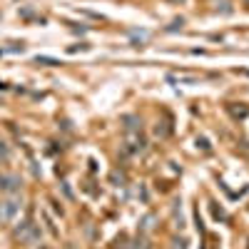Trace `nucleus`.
<instances>
[{
	"instance_id": "8",
	"label": "nucleus",
	"mask_w": 249,
	"mask_h": 249,
	"mask_svg": "<svg viewBox=\"0 0 249 249\" xmlns=\"http://www.w3.org/2000/svg\"><path fill=\"white\" fill-rule=\"evenodd\" d=\"M152 222H155V214H147V217H144V219H142V230H144V232H150V230H152V227H155Z\"/></svg>"
},
{
	"instance_id": "4",
	"label": "nucleus",
	"mask_w": 249,
	"mask_h": 249,
	"mask_svg": "<svg viewBox=\"0 0 249 249\" xmlns=\"http://www.w3.org/2000/svg\"><path fill=\"white\" fill-rule=\"evenodd\" d=\"M20 187H23V179H20L18 175H13V172L0 175V192H5V195H18Z\"/></svg>"
},
{
	"instance_id": "2",
	"label": "nucleus",
	"mask_w": 249,
	"mask_h": 249,
	"mask_svg": "<svg viewBox=\"0 0 249 249\" xmlns=\"http://www.w3.org/2000/svg\"><path fill=\"white\" fill-rule=\"evenodd\" d=\"M20 207H23V202H20L15 195H8V197L0 199V224H10L18 217Z\"/></svg>"
},
{
	"instance_id": "12",
	"label": "nucleus",
	"mask_w": 249,
	"mask_h": 249,
	"mask_svg": "<svg viewBox=\"0 0 249 249\" xmlns=\"http://www.w3.org/2000/svg\"><path fill=\"white\" fill-rule=\"evenodd\" d=\"M177 28H182V18H179V20H172V25H170L167 30H177Z\"/></svg>"
},
{
	"instance_id": "3",
	"label": "nucleus",
	"mask_w": 249,
	"mask_h": 249,
	"mask_svg": "<svg viewBox=\"0 0 249 249\" xmlns=\"http://www.w3.org/2000/svg\"><path fill=\"white\" fill-rule=\"evenodd\" d=\"M144 147H147V142H144L142 132H124V152L127 155H140L144 152Z\"/></svg>"
},
{
	"instance_id": "10",
	"label": "nucleus",
	"mask_w": 249,
	"mask_h": 249,
	"mask_svg": "<svg viewBox=\"0 0 249 249\" xmlns=\"http://www.w3.org/2000/svg\"><path fill=\"white\" fill-rule=\"evenodd\" d=\"M112 182H120V184H124V175L115 170V172H112Z\"/></svg>"
},
{
	"instance_id": "13",
	"label": "nucleus",
	"mask_w": 249,
	"mask_h": 249,
	"mask_svg": "<svg viewBox=\"0 0 249 249\" xmlns=\"http://www.w3.org/2000/svg\"><path fill=\"white\" fill-rule=\"evenodd\" d=\"M170 3H182V0H170Z\"/></svg>"
},
{
	"instance_id": "11",
	"label": "nucleus",
	"mask_w": 249,
	"mask_h": 249,
	"mask_svg": "<svg viewBox=\"0 0 249 249\" xmlns=\"http://www.w3.org/2000/svg\"><path fill=\"white\" fill-rule=\"evenodd\" d=\"M135 244H137L135 249H147V239H144V237H140V239H137Z\"/></svg>"
},
{
	"instance_id": "14",
	"label": "nucleus",
	"mask_w": 249,
	"mask_h": 249,
	"mask_svg": "<svg viewBox=\"0 0 249 249\" xmlns=\"http://www.w3.org/2000/svg\"><path fill=\"white\" fill-rule=\"evenodd\" d=\"M244 3H247V5H249V0H244Z\"/></svg>"
},
{
	"instance_id": "1",
	"label": "nucleus",
	"mask_w": 249,
	"mask_h": 249,
	"mask_svg": "<svg viewBox=\"0 0 249 249\" xmlns=\"http://www.w3.org/2000/svg\"><path fill=\"white\" fill-rule=\"evenodd\" d=\"M15 239L20 242V244H28V247H33V244H37L40 242V227L35 224V222H23V224H18L15 227Z\"/></svg>"
},
{
	"instance_id": "7",
	"label": "nucleus",
	"mask_w": 249,
	"mask_h": 249,
	"mask_svg": "<svg viewBox=\"0 0 249 249\" xmlns=\"http://www.w3.org/2000/svg\"><path fill=\"white\" fill-rule=\"evenodd\" d=\"M155 135H157V137H167V135H170L167 122H157V124H155Z\"/></svg>"
},
{
	"instance_id": "9",
	"label": "nucleus",
	"mask_w": 249,
	"mask_h": 249,
	"mask_svg": "<svg viewBox=\"0 0 249 249\" xmlns=\"http://www.w3.org/2000/svg\"><path fill=\"white\" fill-rule=\"evenodd\" d=\"M0 160H8V144L0 140Z\"/></svg>"
},
{
	"instance_id": "6",
	"label": "nucleus",
	"mask_w": 249,
	"mask_h": 249,
	"mask_svg": "<svg viewBox=\"0 0 249 249\" xmlns=\"http://www.w3.org/2000/svg\"><path fill=\"white\" fill-rule=\"evenodd\" d=\"M140 130H142V124L137 117H132V115L124 117V132H140Z\"/></svg>"
},
{
	"instance_id": "5",
	"label": "nucleus",
	"mask_w": 249,
	"mask_h": 249,
	"mask_svg": "<svg viewBox=\"0 0 249 249\" xmlns=\"http://www.w3.org/2000/svg\"><path fill=\"white\" fill-rule=\"evenodd\" d=\"M227 112H230L234 120H244L249 115V107H244V105H239V107L237 105H227Z\"/></svg>"
}]
</instances>
